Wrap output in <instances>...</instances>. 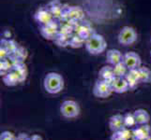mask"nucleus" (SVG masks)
<instances>
[{"instance_id":"423d86ee","label":"nucleus","mask_w":151,"mask_h":140,"mask_svg":"<svg viewBox=\"0 0 151 140\" xmlns=\"http://www.w3.org/2000/svg\"><path fill=\"white\" fill-rule=\"evenodd\" d=\"M138 35L136 30L132 26H124L119 31L118 42L123 46H131L137 41Z\"/></svg>"},{"instance_id":"4468645a","label":"nucleus","mask_w":151,"mask_h":140,"mask_svg":"<svg viewBox=\"0 0 151 140\" xmlns=\"http://www.w3.org/2000/svg\"><path fill=\"white\" fill-rule=\"evenodd\" d=\"M116 77L114 76V68L111 65L102 66L101 68V70L99 71V80H105V81L109 82V83H111Z\"/></svg>"},{"instance_id":"412c9836","label":"nucleus","mask_w":151,"mask_h":140,"mask_svg":"<svg viewBox=\"0 0 151 140\" xmlns=\"http://www.w3.org/2000/svg\"><path fill=\"white\" fill-rule=\"evenodd\" d=\"M0 140H16V137L14 136L12 133L9 131H5L0 136Z\"/></svg>"},{"instance_id":"9d476101","label":"nucleus","mask_w":151,"mask_h":140,"mask_svg":"<svg viewBox=\"0 0 151 140\" xmlns=\"http://www.w3.org/2000/svg\"><path fill=\"white\" fill-rule=\"evenodd\" d=\"M110 84L116 93H124L129 90V85L125 77H116Z\"/></svg>"},{"instance_id":"39448f33","label":"nucleus","mask_w":151,"mask_h":140,"mask_svg":"<svg viewBox=\"0 0 151 140\" xmlns=\"http://www.w3.org/2000/svg\"><path fill=\"white\" fill-rule=\"evenodd\" d=\"M81 107L74 100H65L60 105V113L66 119H75L80 115Z\"/></svg>"},{"instance_id":"ddd939ff","label":"nucleus","mask_w":151,"mask_h":140,"mask_svg":"<svg viewBox=\"0 0 151 140\" xmlns=\"http://www.w3.org/2000/svg\"><path fill=\"white\" fill-rule=\"evenodd\" d=\"M125 79L127 80L128 83L129 85V90H135L139 85V83H141V80H140V73H139V69H132V70H129L127 75L124 77Z\"/></svg>"},{"instance_id":"0eeeda50","label":"nucleus","mask_w":151,"mask_h":140,"mask_svg":"<svg viewBox=\"0 0 151 140\" xmlns=\"http://www.w3.org/2000/svg\"><path fill=\"white\" fill-rule=\"evenodd\" d=\"M112 86L109 82L102 80H98L94 87H93V95L97 98H101V99H105L108 98L113 93Z\"/></svg>"},{"instance_id":"7ed1b4c3","label":"nucleus","mask_w":151,"mask_h":140,"mask_svg":"<svg viewBox=\"0 0 151 140\" xmlns=\"http://www.w3.org/2000/svg\"><path fill=\"white\" fill-rule=\"evenodd\" d=\"M64 79L60 74L50 72L45 76L43 80L44 90L50 95H56L64 89Z\"/></svg>"},{"instance_id":"dca6fc26","label":"nucleus","mask_w":151,"mask_h":140,"mask_svg":"<svg viewBox=\"0 0 151 140\" xmlns=\"http://www.w3.org/2000/svg\"><path fill=\"white\" fill-rule=\"evenodd\" d=\"M110 139H122V140H132V129L124 127L121 130L113 133Z\"/></svg>"},{"instance_id":"a211bd4d","label":"nucleus","mask_w":151,"mask_h":140,"mask_svg":"<svg viewBox=\"0 0 151 140\" xmlns=\"http://www.w3.org/2000/svg\"><path fill=\"white\" fill-rule=\"evenodd\" d=\"M139 73H140V80L141 83H151V70L148 67L141 66L139 67Z\"/></svg>"},{"instance_id":"bb28decb","label":"nucleus","mask_w":151,"mask_h":140,"mask_svg":"<svg viewBox=\"0 0 151 140\" xmlns=\"http://www.w3.org/2000/svg\"><path fill=\"white\" fill-rule=\"evenodd\" d=\"M132 140H134V139H132Z\"/></svg>"},{"instance_id":"20e7f679","label":"nucleus","mask_w":151,"mask_h":140,"mask_svg":"<svg viewBox=\"0 0 151 140\" xmlns=\"http://www.w3.org/2000/svg\"><path fill=\"white\" fill-rule=\"evenodd\" d=\"M86 51L91 55H99L102 53L107 48V42L103 36L95 33L87 39L85 44Z\"/></svg>"},{"instance_id":"6ab92c4d","label":"nucleus","mask_w":151,"mask_h":140,"mask_svg":"<svg viewBox=\"0 0 151 140\" xmlns=\"http://www.w3.org/2000/svg\"><path fill=\"white\" fill-rule=\"evenodd\" d=\"M113 68H114V76L116 77H124L129 71L128 67L124 64V62H121V63H119L116 65H113Z\"/></svg>"},{"instance_id":"9b49d317","label":"nucleus","mask_w":151,"mask_h":140,"mask_svg":"<svg viewBox=\"0 0 151 140\" xmlns=\"http://www.w3.org/2000/svg\"><path fill=\"white\" fill-rule=\"evenodd\" d=\"M124 127V115L122 114H114L109 119V128L113 133L121 130Z\"/></svg>"},{"instance_id":"f257e3e1","label":"nucleus","mask_w":151,"mask_h":140,"mask_svg":"<svg viewBox=\"0 0 151 140\" xmlns=\"http://www.w3.org/2000/svg\"><path fill=\"white\" fill-rule=\"evenodd\" d=\"M45 6L50 10L52 20L39 27L40 33L56 46L80 49L93 34L97 33L80 6L61 2V0H50Z\"/></svg>"},{"instance_id":"a878e982","label":"nucleus","mask_w":151,"mask_h":140,"mask_svg":"<svg viewBox=\"0 0 151 140\" xmlns=\"http://www.w3.org/2000/svg\"><path fill=\"white\" fill-rule=\"evenodd\" d=\"M150 54H151V51H150Z\"/></svg>"},{"instance_id":"f3484780","label":"nucleus","mask_w":151,"mask_h":140,"mask_svg":"<svg viewBox=\"0 0 151 140\" xmlns=\"http://www.w3.org/2000/svg\"><path fill=\"white\" fill-rule=\"evenodd\" d=\"M2 80L4 82V84L9 87L16 86L20 83L18 77L15 75L13 72H9V73H7L6 75H4L2 77Z\"/></svg>"},{"instance_id":"2eb2a0df","label":"nucleus","mask_w":151,"mask_h":140,"mask_svg":"<svg viewBox=\"0 0 151 140\" xmlns=\"http://www.w3.org/2000/svg\"><path fill=\"white\" fill-rule=\"evenodd\" d=\"M133 115L136 121V125H143V124H148L150 121L149 113L143 108H138V109L133 111Z\"/></svg>"},{"instance_id":"393cba45","label":"nucleus","mask_w":151,"mask_h":140,"mask_svg":"<svg viewBox=\"0 0 151 140\" xmlns=\"http://www.w3.org/2000/svg\"><path fill=\"white\" fill-rule=\"evenodd\" d=\"M111 140H122V139H111Z\"/></svg>"},{"instance_id":"f8f14e48","label":"nucleus","mask_w":151,"mask_h":140,"mask_svg":"<svg viewBox=\"0 0 151 140\" xmlns=\"http://www.w3.org/2000/svg\"><path fill=\"white\" fill-rule=\"evenodd\" d=\"M124 60V54L120 50L116 49H111L108 50L106 53V61L108 64L112 65H116L119 63H121Z\"/></svg>"},{"instance_id":"6e6552de","label":"nucleus","mask_w":151,"mask_h":140,"mask_svg":"<svg viewBox=\"0 0 151 140\" xmlns=\"http://www.w3.org/2000/svg\"><path fill=\"white\" fill-rule=\"evenodd\" d=\"M124 64L126 65L129 70L137 69L139 67H141L142 60L140 55L134 51H129L124 54Z\"/></svg>"},{"instance_id":"5701e85b","label":"nucleus","mask_w":151,"mask_h":140,"mask_svg":"<svg viewBox=\"0 0 151 140\" xmlns=\"http://www.w3.org/2000/svg\"><path fill=\"white\" fill-rule=\"evenodd\" d=\"M30 140H42V138H41L39 134H34V136L30 137Z\"/></svg>"},{"instance_id":"1a4fd4ad","label":"nucleus","mask_w":151,"mask_h":140,"mask_svg":"<svg viewBox=\"0 0 151 140\" xmlns=\"http://www.w3.org/2000/svg\"><path fill=\"white\" fill-rule=\"evenodd\" d=\"M151 136V127L148 124L136 125L132 128V139L134 140H145Z\"/></svg>"},{"instance_id":"aec40b11","label":"nucleus","mask_w":151,"mask_h":140,"mask_svg":"<svg viewBox=\"0 0 151 140\" xmlns=\"http://www.w3.org/2000/svg\"><path fill=\"white\" fill-rule=\"evenodd\" d=\"M124 124H125V127L131 128V129L136 126V121H135L133 112L132 113L127 112L126 114H124Z\"/></svg>"},{"instance_id":"b1692460","label":"nucleus","mask_w":151,"mask_h":140,"mask_svg":"<svg viewBox=\"0 0 151 140\" xmlns=\"http://www.w3.org/2000/svg\"><path fill=\"white\" fill-rule=\"evenodd\" d=\"M145 140H151V136H149V137H148L147 139H145Z\"/></svg>"},{"instance_id":"4be33fe9","label":"nucleus","mask_w":151,"mask_h":140,"mask_svg":"<svg viewBox=\"0 0 151 140\" xmlns=\"http://www.w3.org/2000/svg\"><path fill=\"white\" fill-rule=\"evenodd\" d=\"M16 140H30V138L27 136V134H20L16 137Z\"/></svg>"},{"instance_id":"f03ea898","label":"nucleus","mask_w":151,"mask_h":140,"mask_svg":"<svg viewBox=\"0 0 151 140\" xmlns=\"http://www.w3.org/2000/svg\"><path fill=\"white\" fill-rule=\"evenodd\" d=\"M28 53L23 46L13 39L0 40V74L3 77L21 63H24Z\"/></svg>"}]
</instances>
